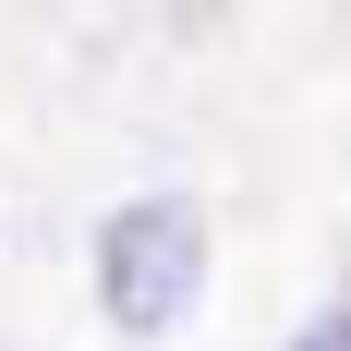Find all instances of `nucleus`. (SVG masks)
Segmentation results:
<instances>
[{"label": "nucleus", "mask_w": 351, "mask_h": 351, "mask_svg": "<svg viewBox=\"0 0 351 351\" xmlns=\"http://www.w3.org/2000/svg\"><path fill=\"white\" fill-rule=\"evenodd\" d=\"M291 351H351V315H315V327H303Z\"/></svg>", "instance_id": "obj_2"}, {"label": "nucleus", "mask_w": 351, "mask_h": 351, "mask_svg": "<svg viewBox=\"0 0 351 351\" xmlns=\"http://www.w3.org/2000/svg\"><path fill=\"white\" fill-rule=\"evenodd\" d=\"M206 291V218L182 194H134V206L97 230V303L121 339H170Z\"/></svg>", "instance_id": "obj_1"}]
</instances>
